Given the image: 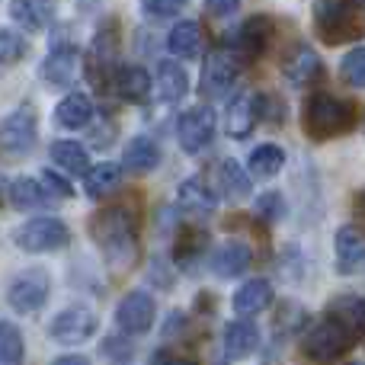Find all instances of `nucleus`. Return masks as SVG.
I'll return each mask as SVG.
<instances>
[{
	"instance_id": "nucleus-1",
	"label": "nucleus",
	"mask_w": 365,
	"mask_h": 365,
	"mask_svg": "<svg viewBox=\"0 0 365 365\" xmlns=\"http://www.w3.org/2000/svg\"><path fill=\"white\" fill-rule=\"evenodd\" d=\"M90 234L109 269L125 272L138 263V225L125 205H109L90 218Z\"/></svg>"
},
{
	"instance_id": "nucleus-2",
	"label": "nucleus",
	"mask_w": 365,
	"mask_h": 365,
	"mask_svg": "<svg viewBox=\"0 0 365 365\" xmlns=\"http://www.w3.org/2000/svg\"><path fill=\"white\" fill-rule=\"evenodd\" d=\"M314 29L327 45L359 38L365 32V0H317Z\"/></svg>"
},
{
	"instance_id": "nucleus-3",
	"label": "nucleus",
	"mask_w": 365,
	"mask_h": 365,
	"mask_svg": "<svg viewBox=\"0 0 365 365\" xmlns=\"http://www.w3.org/2000/svg\"><path fill=\"white\" fill-rule=\"evenodd\" d=\"M304 132L308 138L314 141H327L336 138V135L349 132L356 125V106L340 96H330V93H314L304 106V119H302Z\"/></svg>"
},
{
	"instance_id": "nucleus-4",
	"label": "nucleus",
	"mask_w": 365,
	"mask_h": 365,
	"mask_svg": "<svg viewBox=\"0 0 365 365\" xmlns=\"http://www.w3.org/2000/svg\"><path fill=\"white\" fill-rule=\"evenodd\" d=\"M353 340H359V336H356L353 330L346 327V324H340L336 317H330V314H327L321 324H317V327H311V334H308V336H304L302 353L308 356L311 362L327 365V362L340 359L343 353H349Z\"/></svg>"
},
{
	"instance_id": "nucleus-5",
	"label": "nucleus",
	"mask_w": 365,
	"mask_h": 365,
	"mask_svg": "<svg viewBox=\"0 0 365 365\" xmlns=\"http://www.w3.org/2000/svg\"><path fill=\"white\" fill-rule=\"evenodd\" d=\"M16 244L26 253H55L71 244V231L61 218L55 215H42V218H29L16 231Z\"/></svg>"
},
{
	"instance_id": "nucleus-6",
	"label": "nucleus",
	"mask_w": 365,
	"mask_h": 365,
	"mask_svg": "<svg viewBox=\"0 0 365 365\" xmlns=\"http://www.w3.org/2000/svg\"><path fill=\"white\" fill-rule=\"evenodd\" d=\"M6 302L16 314H36L48 302V272L45 269H23L6 289Z\"/></svg>"
},
{
	"instance_id": "nucleus-7",
	"label": "nucleus",
	"mask_w": 365,
	"mask_h": 365,
	"mask_svg": "<svg viewBox=\"0 0 365 365\" xmlns=\"http://www.w3.org/2000/svg\"><path fill=\"white\" fill-rule=\"evenodd\" d=\"M259 115H266V100L263 93L257 90H244L237 93L231 103H227V113H225V132L231 138H250L253 128L259 125Z\"/></svg>"
},
{
	"instance_id": "nucleus-8",
	"label": "nucleus",
	"mask_w": 365,
	"mask_h": 365,
	"mask_svg": "<svg viewBox=\"0 0 365 365\" xmlns=\"http://www.w3.org/2000/svg\"><path fill=\"white\" fill-rule=\"evenodd\" d=\"M93 334H96V314L90 308H83V304L64 308L61 314H55V321L48 324V336L55 343H64V346L87 343Z\"/></svg>"
},
{
	"instance_id": "nucleus-9",
	"label": "nucleus",
	"mask_w": 365,
	"mask_h": 365,
	"mask_svg": "<svg viewBox=\"0 0 365 365\" xmlns=\"http://www.w3.org/2000/svg\"><path fill=\"white\" fill-rule=\"evenodd\" d=\"M154 314H158V304H154V298L148 292H128L119 302V308H115V324H119L122 334L141 336L151 330Z\"/></svg>"
},
{
	"instance_id": "nucleus-10",
	"label": "nucleus",
	"mask_w": 365,
	"mask_h": 365,
	"mask_svg": "<svg viewBox=\"0 0 365 365\" xmlns=\"http://www.w3.org/2000/svg\"><path fill=\"white\" fill-rule=\"evenodd\" d=\"M177 135H180V148L186 154H199L208 148L215 135V113L208 106H192L180 115L177 122Z\"/></svg>"
},
{
	"instance_id": "nucleus-11",
	"label": "nucleus",
	"mask_w": 365,
	"mask_h": 365,
	"mask_svg": "<svg viewBox=\"0 0 365 365\" xmlns=\"http://www.w3.org/2000/svg\"><path fill=\"white\" fill-rule=\"evenodd\" d=\"M234 81H237V58L225 48L212 51L202 64V93L208 100H221L234 87Z\"/></svg>"
},
{
	"instance_id": "nucleus-12",
	"label": "nucleus",
	"mask_w": 365,
	"mask_h": 365,
	"mask_svg": "<svg viewBox=\"0 0 365 365\" xmlns=\"http://www.w3.org/2000/svg\"><path fill=\"white\" fill-rule=\"evenodd\" d=\"M115 64H119V38H115V26L109 23L106 29L96 32V42L90 48V64H87V74L96 87H106L109 74L115 77Z\"/></svg>"
},
{
	"instance_id": "nucleus-13",
	"label": "nucleus",
	"mask_w": 365,
	"mask_h": 365,
	"mask_svg": "<svg viewBox=\"0 0 365 365\" xmlns=\"http://www.w3.org/2000/svg\"><path fill=\"white\" fill-rule=\"evenodd\" d=\"M36 138H38V122H36L32 106H23L6 115V122H4V151L6 154H13V158L29 154L36 148Z\"/></svg>"
},
{
	"instance_id": "nucleus-14",
	"label": "nucleus",
	"mask_w": 365,
	"mask_h": 365,
	"mask_svg": "<svg viewBox=\"0 0 365 365\" xmlns=\"http://www.w3.org/2000/svg\"><path fill=\"white\" fill-rule=\"evenodd\" d=\"M269 38H272V19L266 16V13H257V16H250L237 29L234 48H237V55L244 58V61H257V58L266 51Z\"/></svg>"
},
{
	"instance_id": "nucleus-15",
	"label": "nucleus",
	"mask_w": 365,
	"mask_h": 365,
	"mask_svg": "<svg viewBox=\"0 0 365 365\" xmlns=\"http://www.w3.org/2000/svg\"><path fill=\"white\" fill-rule=\"evenodd\" d=\"M77 74H81V51L74 45H58L42 61V77L51 87H61V90L71 87Z\"/></svg>"
},
{
	"instance_id": "nucleus-16",
	"label": "nucleus",
	"mask_w": 365,
	"mask_h": 365,
	"mask_svg": "<svg viewBox=\"0 0 365 365\" xmlns=\"http://www.w3.org/2000/svg\"><path fill=\"white\" fill-rule=\"evenodd\" d=\"M6 202L19 212H36V208H51V192L45 189L42 180L16 177L6 180Z\"/></svg>"
},
{
	"instance_id": "nucleus-17",
	"label": "nucleus",
	"mask_w": 365,
	"mask_h": 365,
	"mask_svg": "<svg viewBox=\"0 0 365 365\" xmlns=\"http://www.w3.org/2000/svg\"><path fill=\"white\" fill-rule=\"evenodd\" d=\"M336 269L340 272H356L365 266V231L356 225H346L336 231Z\"/></svg>"
},
{
	"instance_id": "nucleus-18",
	"label": "nucleus",
	"mask_w": 365,
	"mask_h": 365,
	"mask_svg": "<svg viewBox=\"0 0 365 365\" xmlns=\"http://www.w3.org/2000/svg\"><path fill=\"white\" fill-rule=\"evenodd\" d=\"M221 343H225L227 359H247L259 346V330L253 321H231L221 334Z\"/></svg>"
},
{
	"instance_id": "nucleus-19",
	"label": "nucleus",
	"mask_w": 365,
	"mask_h": 365,
	"mask_svg": "<svg viewBox=\"0 0 365 365\" xmlns=\"http://www.w3.org/2000/svg\"><path fill=\"white\" fill-rule=\"evenodd\" d=\"M231 304L240 317L259 314V311H266L272 304V285L266 282V279H247V282L234 292Z\"/></svg>"
},
{
	"instance_id": "nucleus-20",
	"label": "nucleus",
	"mask_w": 365,
	"mask_h": 365,
	"mask_svg": "<svg viewBox=\"0 0 365 365\" xmlns=\"http://www.w3.org/2000/svg\"><path fill=\"white\" fill-rule=\"evenodd\" d=\"M113 87L125 103H145L151 96V74L138 64H122L113 77Z\"/></svg>"
},
{
	"instance_id": "nucleus-21",
	"label": "nucleus",
	"mask_w": 365,
	"mask_h": 365,
	"mask_svg": "<svg viewBox=\"0 0 365 365\" xmlns=\"http://www.w3.org/2000/svg\"><path fill=\"white\" fill-rule=\"evenodd\" d=\"M90 119H93V103H90L83 93H68L55 106V122L61 128H68V132H81V128H87Z\"/></svg>"
},
{
	"instance_id": "nucleus-22",
	"label": "nucleus",
	"mask_w": 365,
	"mask_h": 365,
	"mask_svg": "<svg viewBox=\"0 0 365 365\" xmlns=\"http://www.w3.org/2000/svg\"><path fill=\"white\" fill-rule=\"evenodd\" d=\"M282 71H285V77H289L292 83L304 87V83H311V81L321 77V58H317V51L311 48V45H298V48L285 58Z\"/></svg>"
},
{
	"instance_id": "nucleus-23",
	"label": "nucleus",
	"mask_w": 365,
	"mask_h": 365,
	"mask_svg": "<svg viewBox=\"0 0 365 365\" xmlns=\"http://www.w3.org/2000/svg\"><path fill=\"white\" fill-rule=\"evenodd\" d=\"M158 164H160V148L158 141L145 138V135L132 138L125 145V151H122V167L132 173H151Z\"/></svg>"
},
{
	"instance_id": "nucleus-24",
	"label": "nucleus",
	"mask_w": 365,
	"mask_h": 365,
	"mask_svg": "<svg viewBox=\"0 0 365 365\" xmlns=\"http://www.w3.org/2000/svg\"><path fill=\"white\" fill-rule=\"evenodd\" d=\"M250 257H253L250 247L231 240V244H225V247H218V250H215L212 269H215V276H218V279H234V276H240V272L250 266Z\"/></svg>"
},
{
	"instance_id": "nucleus-25",
	"label": "nucleus",
	"mask_w": 365,
	"mask_h": 365,
	"mask_svg": "<svg viewBox=\"0 0 365 365\" xmlns=\"http://www.w3.org/2000/svg\"><path fill=\"white\" fill-rule=\"evenodd\" d=\"M10 13L26 29H45L55 19V0H10Z\"/></svg>"
},
{
	"instance_id": "nucleus-26",
	"label": "nucleus",
	"mask_w": 365,
	"mask_h": 365,
	"mask_svg": "<svg viewBox=\"0 0 365 365\" xmlns=\"http://www.w3.org/2000/svg\"><path fill=\"white\" fill-rule=\"evenodd\" d=\"M327 314L336 317L340 324H346L356 336H365V298L359 295H336L327 304Z\"/></svg>"
},
{
	"instance_id": "nucleus-27",
	"label": "nucleus",
	"mask_w": 365,
	"mask_h": 365,
	"mask_svg": "<svg viewBox=\"0 0 365 365\" xmlns=\"http://www.w3.org/2000/svg\"><path fill=\"white\" fill-rule=\"evenodd\" d=\"M51 160H55V167H61L64 173H71V177H87L90 173L87 148H83L81 141H55V145H51Z\"/></svg>"
},
{
	"instance_id": "nucleus-28",
	"label": "nucleus",
	"mask_w": 365,
	"mask_h": 365,
	"mask_svg": "<svg viewBox=\"0 0 365 365\" xmlns=\"http://www.w3.org/2000/svg\"><path fill=\"white\" fill-rule=\"evenodd\" d=\"M199 45H202V29L192 19H180L170 29V36H167V48L177 58H195L199 55Z\"/></svg>"
},
{
	"instance_id": "nucleus-29",
	"label": "nucleus",
	"mask_w": 365,
	"mask_h": 365,
	"mask_svg": "<svg viewBox=\"0 0 365 365\" xmlns=\"http://www.w3.org/2000/svg\"><path fill=\"white\" fill-rule=\"evenodd\" d=\"M119 182H122V167L103 160V164L90 167V173L83 177V189H87V195H93V199H103V195L115 192Z\"/></svg>"
},
{
	"instance_id": "nucleus-30",
	"label": "nucleus",
	"mask_w": 365,
	"mask_h": 365,
	"mask_svg": "<svg viewBox=\"0 0 365 365\" xmlns=\"http://www.w3.org/2000/svg\"><path fill=\"white\" fill-rule=\"evenodd\" d=\"M247 170H250V177H257V180H269V177H276L279 170L285 167V151L279 145H259V148H253L250 151V160H247Z\"/></svg>"
},
{
	"instance_id": "nucleus-31",
	"label": "nucleus",
	"mask_w": 365,
	"mask_h": 365,
	"mask_svg": "<svg viewBox=\"0 0 365 365\" xmlns=\"http://www.w3.org/2000/svg\"><path fill=\"white\" fill-rule=\"evenodd\" d=\"M158 87H160V96H164L167 103H180L189 90V77L180 64L160 61L158 64Z\"/></svg>"
},
{
	"instance_id": "nucleus-32",
	"label": "nucleus",
	"mask_w": 365,
	"mask_h": 365,
	"mask_svg": "<svg viewBox=\"0 0 365 365\" xmlns=\"http://www.w3.org/2000/svg\"><path fill=\"white\" fill-rule=\"evenodd\" d=\"M177 199H180L182 208H189V212H212V208L218 205L215 192L202 180H182L180 189H177Z\"/></svg>"
},
{
	"instance_id": "nucleus-33",
	"label": "nucleus",
	"mask_w": 365,
	"mask_h": 365,
	"mask_svg": "<svg viewBox=\"0 0 365 365\" xmlns=\"http://www.w3.org/2000/svg\"><path fill=\"white\" fill-rule=\"evenodd\" d=\"M218 182L231 199H244L250 192V170L237 164V160H221L218 164Z\"/></svg>"
},
{
	"instance_id": "nucleus-34",
	"label": "nucleus",
	"mask_w": 365,
	"mask_h": 365,
	"mask_svg": "<svg viewBox=\"0 0 365 365\" xmlns=\"http://www.w3.org/2000/svg\"><path fill=\"white\" fill-rule=\"evenodd\" d=\"M0 359L4 365H23L26 359V340L10 321L0 324Z\"/></svg>"
},
{
	"instance_id": "nucleus-35",
	"label": "nucleus",
	"mask_w": 365,
	"mask_h": 365,
	"mask_svg": "<svg viewBox=\"0 0 365 365\" xmlns=\"http://www.w3.org/2000/svg\"><path fill=\"white\" fill-rule=\"evenodd\" d=\"M340 77H343V83H346V87L365 90V45L353 48L340 61Z\"/></svg>"
},
{
	"instance_id": "nucleus-36",
	"label": "nucleus",
	"mask_w": 365,
	"mask_h": 365,
	"mask_svg": "<svg viewBox=\"0 0 365 365\" xmlns=\"http://www.w3.org/2000/svg\"><path fill=\"white\" fill-rule=\"evenodd\" d=\"M253 212H257L263 221H282L285 212H289V205H285L282 192H276V189H266V192H259L257 199H253Z\"/></svg>"
},
{
	"instance_id": "nucleus-37",
	"label": "nucleus",
	"mask_w": 365,
	"mask_h": 365,
	"mask_svg": "<svg viewBox=\"0 0 365 365\" xmlns=\"http://www.w3.org/2000/svg\"><path fill=\"white\" fill-rule=\"evenodd\" d=\"M202 250H205V234H202V231H189V227H186V231L177 237V259L182 266L192 263Z\"/></svg>"
},
{
	"instance_id": "nucleus-38",
	"label": "nucleus",
	"mask_w": 365,
	"mask_h": 365,
	"mask_svg": "<svg viewBox=\"0 0 365 365\" xmlns=\"http://www.w3.org/2000/svg\"><path fill=\"white\" fill-rule=\"evenodd\" d=\"M0 48H4V55H0V58H4L6 68H13V64L26 55V42L16 36V32H10V29L0 32Z\"/></svg>"
},
{
	"instance_id": "nucleus-39",
	"label": "nucleus",
	"mask_w": 365,
	"mask_h": 365,
	"mask_svg": "<svg viewBox=\"0 0 365 365\" xmlns=\"http://www.w3.org/2000/svg\"><path fill=\"white\" fill-rule=\"evenodd\" d=\"M189 0H141V6H145L148 16H173L177 10H182Z\"/></svg>"
},
{
	"instance_id": "nucleus-40",
	"label": "nucleus",
	"mask_w": 365,
	"mask_h": 365,
	"mask_svg": "<svg viewBox=\"0 0 365 365\" xmlns=\"http://www.w3.org/2000/svg\"><path fill=\"white\" fill-rule=\"evenodd\" d=\"M42 182H45V189H48L55 199H68V195H71V182L64 180V177H58L55 170H45L42 173Z\"/></svg>"
},
{
	"instance_id": "nucleus-41",
	"label": "nucleus",
	"mask_w": 365,
	"mask_h": 365,
	"mask_svg": "<svg viewBox=\"0 0 365 365\" xmlns=\"http://www.w3.org/2000/svg\"><path fill=\"white\" fill-rule=\"evenodd\" d=\"M208 13H215V16H231V13H237L240 0H205Z\"/></svg>"
},
{
	"instance_id": "nucleus-42",
	"label": "nucleus",
	"mask_w": 365,
	"mask_h": 365,
	"mask_svg": "<svg viewBox=\"0 0 365 365\" xmlns=\"http://www.w3.org/2000/svg\"><path fill=\"white\" fill-rule=\"evenodd\" d=\"M51 365H90L87 356H81V353H68V356H58Z\"/></svg>"
},
{
	"instance_id": "nucleus-43",
	"label": "nucleus",
	"mask_w": 365,
	"mask_h": 365,
	"mask_svg": "<svg viewBox=\"0 0 365 365\" xmlns=\"http://www.w3.org/2000/svg\"><path fill=\"white\" fill-rule=\"evenodd\" d=\"M158 365H199V362L186 359V356H158Z\"/></svg>"
},
{
	"instance_id": "nucleus-44",
	"label": "nucleus",
	"mask_w": 365,
	"mask_h": 365,
	"mask_svg": "<svg viewBox=\"0 0 365 365\" xmlns=\"http://www.w3.org/2000/svg\"><path fill=\"white\" fill-rule=\"evenodd\" d=\"M349 365H365V362H349Z\"/></svg>"
}]
</instances>
